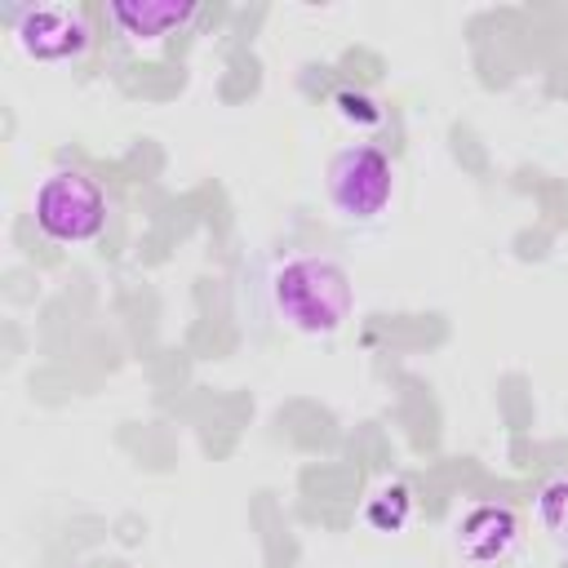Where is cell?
Listing matches in <instances>:
<instances>
[{
    "mask_svg": "<svg viewBox=\"0 0 568 568\" xmlns=\"http://www.w3.org/2000/svg\"><path fill=\"white\" fill-rule=\"evenodd\" d=\"M266 288L275 315L306 337H328L351 315V275L333 257H315V253L284 257L271 271Z\"/></svg>",
    "mask_w": 568,
    "mask_h": 568,
    "instance_id": "6da1fadb",
    "label": "cell"
},
{
    "mask_svg": "<svg viewBox=\"0 0 568 568\" xmlns=\"http://www.w3.org/2000/svg\"><path fill=\"white\" fill-rule=\"evenodd\" d=\"M31 217L53 244H89L106 226V195L89 173L58 169L36 186Z\"/></svg>",
    "mask_w": 568,
    "mask_h": 568,
    "instance_id": "7a4b0ae2",
    "label": "cell"
},
{
    "mask_svg": "<svg viewBox=\"0 0 568 568\" xmlns=\"http://www.w3.org/2000/svg\"><path fill=\"white\" fill-rule=\"evenodd\" d=\"M395 195V169L377 146H346L328 164V200L351 222H373Z\"/></svg>",
    "mask_w": 568,
    "mask_h": 568,
    "instance_id": "3957f363",
    "label": "cell"
},
{
    "mask_svg": "<svg viewBox=\"0 0 568 568\" xmlns=\"http://www.w3.org/2000/svg\"><path fill=\"white\" fill-rule=\"evenodd\" d=\"M89 18L75 4H27L13 9V44L36 62H71L89 49Z\"/></svg>",
    "mask_w": 568,
    "mask_h": 568,
    "instance_id": "277c9868",
    "label": "cell"
},
{
    "mask_svg": "<svg viewBox=\"0 0 568 568\" xmlns=\"http://www.w3.org/2000/svg\"><path fill=\"white\" fill-rule=\"evenodd\" d=\"M200 18V4L191 0H115L106 4V22L138 49H155L173 31L191 27Z\"/></svg>",
    "mask_w": 568,
    "mask_h": 568,
    "instance_id": "5b68a950",
    "label": "cell"
},
{
    "mask_svg": "<svg viewBox=\"0 0 568 568\" xmlns=\"http://www.w3.org/2000/svg\"><path fill=\"white\" fill-rule=\"evenodd\" d=\"M519 541V515L510 506H475L462 528H457V546L466 559L475 564H493L501 559L510 546Z\"/></svg>",
    "mask_w": 568,
    "mask_h": 568,
    "instance_id": "8992f818",
    "label": "cell"
},
{
    "mask_svg": "<svg viewBox=\"0 0 568 568\" xmlns=\"http://www.w3.org/2000/svg\"><path fill=\"white\" fill-rule=\"evenodd\" d=\"M537 519H541V528L559 546H568V475H555V479L541 484V493H537Z\"/></svg>",
    "mask_w": 568,
    "mask_h": 568,
    "instance_id": "52a82bcc",
    "label": "cell"
},
{
    "mask_svg": "<svg viewBox=\"0 0 568 568\" xmlns=\"http://www.w3.org/2000/svg\"><path fill=\"white\" fill-rule=\"evenodd\" d=\"M408 488L404 484H386L373 501H368V524L377 528V532H395L404 519H408Z\"/></svg>",
    "mask_w": 568,
    "mask_h": 568,
    "instance_id": "ba28073f",
    "label": "cell"
},
{
    "mask_svg": "<svg viewBox=\"0 0 568 568\" xmlns=\"http://www.w3.org/2000/svg\"><path fill=\"white\" fill-rule=\"evenodd\" d=\"M333 102H337V111H342L346 120H359V124H377V120H382V106H377V102H373L368 93L342 89V93H337Z\"/></svg>",
    "mask_w": 568,
    "mask_h": 568,
    "instance_id": "9c48e42d",
    "label": "cell"
}]
</instances>
